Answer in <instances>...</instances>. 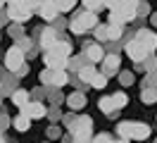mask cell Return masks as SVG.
I'll return each mask as SVG.
<instances>
[{
    "label": "cell",
    "mask_w": 157,
    "mask_h": 143,
    "mask_svg": "<svg viewBox=\"0 0 157 143\" xmlns=\"http://www.w3.org/2000/svg\"><path fill=\"white\" fill-rule=\"evenodd\" d=\"M119 136L124 138V141H131V138H147L150 136V126H145V124H136V122H121L117 126Z\"/></svg>",
    "instance_id": "cell-1"
},
{
    "label": "cell",
    "mask_w": 157,
    "mask_h": 143,
    "mask_svg": "<svg viewBox=\"0 0 157 143\" xmlns=\"http://www.w3.org/2000/svg\"><path fill=\"white\" fill-rule=\"evenodd\" d=\"M5 67H7L10 72H17V74L24 69V50H21L19 46H14V48L7 50V55H5Z\"/></svg>",
    "instance_id": "cell-2"
},
{
    "label": "cell",
    "mask_w": 157,
    "mask_h": 143,
    "mask_svg": "<svg viewBox=\"0 0 157 143\" xmlns=\"http://www.w3.org/2000/svg\"><path fill=\"white\" fill-rule=\"evenodd\" d=\"M67 62H69L67 57L57 55L55 50H48V53H45V67H48L50 72H64V65H67Z\"/></svg>",
    "instance_id": "cell-3"
},
{
    "label": "cell",
    "mask_w": 157,
    "mask_h": 143,
    "mask_svg": "<svg viewBox=\"0 0 157 143\" xmlns=\"http://www.w3.org/2000/svg\"><path fill=\"white\" fill-rule=\"evenodd\" d=\"M109 10L114 12V14H119V17L124 19V22H128V19L136 17V2H119V5H109Z\"/></svg>",
    "instance_id": "cell-4"
},
{
    "label": "cell",
    "mask_w": 157,
    "mask_h": 143,
    "mask_svg": "<svg viewBox=\"0 0 157 143\" xmlns=\"http://www.w3.org/2000/svg\"><path fill=\"white\" fill-rule=\"evenodd\" d=\"M7 12H10V17L14 22H26L31 17V7L29 5H19V2H12L10 7H7Z\"/></svg>",
    "instance_id": "cell-5"
},
{
    "label": "cell",
    "mask_w": 157,
    "mask_h": 143,
    "mask_svg": "<svg viewBox=\"0 0 157 143\" xmlns=\"http://www.w3.org/2000/svg\"><path fill=\"white\" fill-rule=\"evenodd\" d=\"M126 53H128V57H131V60H136V62H140V60H145V57H147L145 46H143V43H138L136 38L126 46Z\"/></svg>",
    "instance_id": "cell-6"
},
{
    "label": "cell",
    "mask_w": 157,
    "mask_h": 143,
    "mask_svg": "<svg viewBox=\"0 0 157 143\" xmlns=\"http://www.w3.org/2000/svg\"><path fill=\"white\" fill-rule=\"evenodd\" d=\"M21 112L26 114L29 119H43L48 110H45V105H43V103H29L24 110H21Z\"/></svg>",
    "instance_id": "cell-7"
},
{
    "label": "cell",
    "mask_w": 157,
    "mask_h": 143,
    "mask_svg": "<svg viewBox=\"0 0 157 143\" xmlns=\"http://www.w3.org/2000/svg\"><path fill=\"white\" fill-rule=\"evenodd\" d=\"M138 43H143L145 46V50L150 53V50H155L157 48V36L155 34H150V31H138V36H136Z\"/></svg>",
    "instance_id": "cell-8"
},
{
    "label": "cell",
    "mask_w": 157,
    "mask_h": 143,
    "mask_svg": "<svg viewBox=\"0 0 157 143\" xmlns=\"http://www.w3.org/2000/svg\"><path fill=\"white\" fill-rule=\"evenodd\" d=\"M12 103H14V105H19L21 110H24V107L29 105V93H26L24 88H19V91H14V93H12Z\"/></svg>",
    "instance_id": "cell-9"
},
{
    "label": "cell",
    "mask_w": 157,
    "mask_h": 143,
    "mask_svg": "<svg viewBox=\"0 0 157 143\" xmlns=\"http://www.w3.org/2000/svg\"><path fill=\"white\" fill-rule=\"evenodd\" d=\"M88 60L90 62H102V60H105V53H102V48H100L98 43H93V46L88 48Z\"/></svg>",
    "instance_id": "cell-10"
},
{
    "label": "cell",
    "mask_w": 157,
    "mask_h": 143,
    "mask_svg": "<svg viewBox=\"0 0 157 143\" xmlns=\"http://www.w3.org/2000/svg\"><path fill=\"white\" fill-rule=\"evenodd\" d=\"M86 105V95L83 93H71L69 95V107L71 110H78V107H83Z\"/></svg>",
    "instance_id": "cell-11"
},
{
    "label": "cell",
    "mask_w": 157,
    "mask_h": 143,
    "mask_svg": "<svg viewBox=\"0 0 157 143\" xmlns=\"http://www.w3.org/2000/svg\"><path fill=\"white\" fill-rule=\"evenodd\" d=\"M29 126H31V119L24 112H21L19 117H14V129H17V131H26Z\"/></svg>",
    "instance_id": "cell-12"
},
{
    "label": "cell",
    "mask_w": 157,
    "mask_h": 143,
    "mask_svg": "<svg viewBox=\"0 0 157 143\" xmlns=\"http://www.w3.org/2000/svg\"><path fill=\"white\" fill-rule=\"evenodd\" d=\"M40 14L45 19H52L55 14H57V5L55 2H45V5H40Z\"/></svg>",
    "instance_id": "cell-13"
},
{
    "label": "cell",
    "mask_w": 157,
    "mask_h": 143,
    "mask_svg": "<svg viewBox=\"0 0 157 143\" xmlns=\"http://www.w3.org/2000/svg\"><path fill=\"white\" fill-rule=\"evenodd\" d=\"M55 43H57V41H55V34L48 29V31L43 34V38H40V46L45 48V50H50V48H55Z\"/></svg>",
    "instance_id": "cell-14"
},
{
    "label": "cell",
    "mask_w": 157,
    "mask_h": 143,
    "mask_svg": "<svg viewBox=\"0 0 157 143\" xmlns=\"http://www.w3.org/2000/svg\"><path fill=\"white\" fill-rule=\"evenodd\" d=\"M57 55H62V57H69V53H71V46H69L67 41H57L55 43V48H52Z\"/></svg>",
    "instance_id": "cell-15"
},
{
    "label": "cell",
    "mask_w": 157,
    "mask_h": 143,
    "mask_svg": "<svg viewBox=\"0 0 157 143\" xmlns=\"http://www.w3.org/2000/svg\"><path fill=\"white\" fill-rule=\"evenodd\" d=\"M78 19H81V24H83V29H90V26H95V24H98V17H95L93 12H86L83 17H78Z\"/></svg>",
    "instance_id": "cell-16"
},
{
    "label": "cell",
    "mask_w": 157,
    "mask_h": 143,
    "mask_svg": "<svg viewBox=\"0 0 157 143\" xmlns=\"http://www.w3.org/2000/svg\"><path fill=\"white\" fill-rule=\"evenodd\" d=\"M78 76H81V81H93V76H95V67H83V69H78Z\"/></svg>",
    "instance_id": "cell-17"
},
{
    "label": "cell",
    "mask_w": 157,
    "mask_h": 143,
    "mask_svg": "<svg viewBox=\"0 0 157 143\" xmlns=\"http://www.w3.org/2000/svg\"><path fill=\"white\" fill-rule=\"evenodd\" d=\"M52 86H64L67 84V72H52Z\"/></svg>",
    "instance_id": "cell-18"
},
{
    "label": "cell",
    "mask_w": 157,
    "mask_h": 143,
    "mask_svg": "<svg viewBox=\"0 0 157 143\" xmlns=\"http://www.w3.org/2000/svg\"><path fill=\"white\" fill-rule=\"evenodd\" d=\"M90 86H93V88H105V86H107V76L105 74H95L93 81H90Z\"/></svg>",
    "instance_id": "cell-19"
},
{
    "label": "cell",
    "mask_w": 157,
    "mask_h": 143,
    "mask_svg": "<svg viewBox=\"0 0 157 143\" xmlns=\"http://www.w3.org/2000/svg\"><path fill=\"white\" fill-rule=\"evenodd\" d=\"M105 65H107L109 72H114V69L119 67V55H107L105 57Z\"/></svg>",
    "instance_id": "cell-20"
},
{
    "label": "cell",
    "mask_w": 157,
    "mask_h": 143,
    "mask_svg": "<svg viewBox=\"0 0 157 143\" xmlns=\"http://www.w3.org/2000/svg\"><path fill=\"white\" fill-rule=\"evenodd\" d=\"M100 110H102V112H112V110H114V103H112V98H102V100H100Z\"/></svg>",
    "instance_id": "cell-21"
},
{
    "label": "cell",
    "mask_w": 157,
    "mask_h": 143,
    "mask_svg": "<svg viewBox=\"0 0 157 143\" xmlns=\"http://www.w3.org/2000/svg\"><path fill=\"white\" fill-rule=\"evenodd\" d=\"M112 103H114V107H124V105H126V95L124 93H114L112 95Z\"/></svg>",
    "instance_id": "cell-22"
},
{
    "label": "cell",
    "mask_w": 157,
    "mask_h": 143,
    "mask_svg": "<svg viewBox=\"0 0 157 143\" xmlns=\"http://www.w3.org/2000/svg\"><path fill=\"white\" fill-rule=\"evenodd\" d=\"M143 100H145V103H155L157 100V91H152V88L143 91Z\"/></svg>",
    "instance_id": "cell-23"
},
{
    "label": "cell",
    "mask_w": 157,
    "mask_h": 143,
    "mask_svg": "<svg viewBox=\"0 0 157 143\" xmlns=\"http://www.w3.org/2000/svg\"><path fill=\"white\" fill-rule=\"evenodd\" d=\"M88 138H90V131H78L74 141H76V143H90Z\"/></svg>",
    "instance_id": "cell-24"
},
{
    "label": "cell",
    "mask_w": 157,
    "mask_h": 143,
    "mask_svg": "<svg viewBox=\"0 0 157 143\" xmlns=\"http://www.w3.org/2000/svg\"><path fill=\"white\" fill-rule=\"evenodd\" d=\"M71 31H74V34H83V31H86V29H83V24H81V19H74V22H71Z\"/></svg>",
    "instance_id": "cell-25"
},
{
    "label": "cell",
    "mask_w": 157,
    "mask_h": 143,
    "mask_svg": "<svg viewBox=\"0 0 157 143\" xmlns=\"http://www.w3.org/2000/svg\"><path fill=\"white\" fill-rule=\"evenodd\" d=\"M107 36L109 38H119L121 36V26H114V24H112V26L107 29Z\"/></svg>",
    "instance_id": "cell-26"
},
{
    "label": "cell",
    "mask_w": 157,
    "mask_h": 143,
    "mask_svg": "<svg viewBox=\"0 0 157 143\" xmlns=\"http://www.w3.org/2000/svg\"><path fill=\"white\" fill-rule=\"evenodd\" d=\"M93 143H114V141L109 138L107 133H100V136H98V138H95V141H93Z\"/></svg>",
    "instance_id": "cell-27"
},
{
    "label": "cell",
    "mask_w": 157,
    "mask_h": 143,
    "mask_svg": "<svg viewBox=\"0 0 157 143\" xmlns=\"http://www.w3.org/2000/svg\"><path fill=\"white\" fill-rule=\"evenodd\" d=\"M40 79H43L45 84H50V81H52V72H50V69H45V72L40 74Z\"/></svg>",
    "instance_id": "cell-28"
},
{
    "label": "cell",
    "mask_w": 157,
    "mask_h": 143,
    "mask_svg": "<svg viewBox=\"0 0 157 143\" xmlns=\"http://www.w3.org/2000/svg\"><path fill=\"white\" fill-rule=\"evenodd\" d=\"M71 7H74V2H59L57 5V10H62V12H69Z\"/></svg>",
    "instance_id": "cell-29"
},
{
    "label": "cell",
    "mask_w": 157,
    "mask_h": 143,
    "mask_svg": "<svg viewBox=\"0 0 157 143\" xmlns=\"http://www.w3.org/2000/svg\"><path fill=\"white\" fill-rule=\"evenodd\" d=\"M95 34H98L100 38H105V36H107V29H105V26H98V29H95Z\"/></svg>",
    "instance_id": "cell-30"
},
{
    "label": "cell",
    "mask_w": 157,
    "mask_h": 143,
    "mask_svg": "<svg viewBox=\"0 0 157 143\" xmlns=\"http://www.w3.org/2000/svg\"><path fill=\"white\" fill-rule=\"evenodd\" d=\"M0 143H5V136H0Z\"/></svg>",
    "instance_id": "cell-31"
},
{
    "label": "cell",
    "mask_w": 157,
    "mask_h": 143,
    "mask_svg": "<svg viewBox=\"0 0 157 143\" xmlns=\"http://www.w3.org/2000/svg\"><path fill=\"white\" fill-rule=\"evenodd\" d=\"M119 143H128V141H119Z\"/></svg>",
    "instance_id": "cell-32"
},
{
    "label": "cell",
    "mask_w": 157,
    "mask_h": 143,
    "mask_svg": "<svg viewBox=\"0 0 157 143\" xmlns=\"http://www.w3.org/2000/svg\"><path fill=\"white\" fill-rule=\"evenodd\" d=\"M0 5H2V2H0Z\"/></svg>",
    "instance_id": "cell-33"
}]
</instances>
